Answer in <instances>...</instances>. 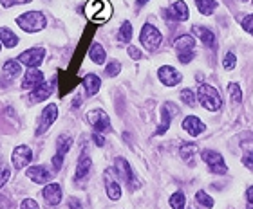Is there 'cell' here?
Here are the masks:
<instances>
[{
	"label": "cell",
	"mask_w": 253,
	"mask_h": 209,
	"mask_svg": "<svg viewBox=\"0 0 253 209\" xmlns=\"http://www.w3.org/2000/svg\"><path fill=\"white\" fill-rule=\"evenodd\" d=\"M120 70H122V63L114 60V62H111L109 65H107L105 76H109V78H114V76H118V74H120Z\"/></svg>",
	"instance_id": "36"
},
{
	"label": "cell",
	"mask_w": 253,
	"mask_h": 209,
	"mask_svg": "<svg viewBox=\"0 0 253 209\" xmlns=\"http://www.w3.org/2000/svg\"><path fill=\"white\" fill-rule=\"evenodd\" d=\"M195 5H197V9H199L201 15H205V16L213 15V11L217 9L215 0H195Z\"/></svg>",
	"instance_id": "28"
},
{
	"label": "cell",
	"mask_w": 253,
	"mask_h": 209,
	"mask_svg": "<svg viewBox=\"0 0 253 209\" xmlns=\"http://www.w3.org/2000/svg\"><path fill=\"white\" fill-rule=\"evenodd\" d=\"M22 72V67L20 63L16 62V60H7L4 63V67H2V76H0V85L2 87H7L15 81Z\"/></svg>",
	"instance_id": "13"
},
{
	"label": "cell",
	"mask_w": 253,
	"mask_h": 209,
	"mask_svg": "<svg viewBox=\"0 0 253 209\" xmlns=\"http://www.w3.org/2000/svg\"><path fill=\"white\" fill-rule=\"evenodd\" d=\"M20 209H40V206H38L33 199H26V200H22Z\"/></svg>",
	"instance_id": "41"
},
{
	"label": "cell",
	"mask_w": 253,
	"mask_h": 209,
	"mask_svg": "<svg viewBox=\"0 0 253 209\" xmlns=\"http://www.w3.org/2000/svg\"><path fill=\"white\" fill-rule=\"evenodd\" d=\"M89 58H90V62L96 63V65L105 63L107 52H105V49H103V45H101V43H92L89 49Z\"/></svg>",
	"instance_id": "26"
},
{
	"label": "cell",
	"mask_w": 253,
	"mask_h": 209,
	"mask_svg": "<svg viewBox=\"0 0 253 209\" xmlns=\"http://www.w3.org/2000/svg\"><path fill=\"white\" fill-rule=\"evenodd\" d=\"M195 200L199 202L201 206H205V208H213V199H211L210 195H206L205 191H197L195 193Z\"/></svg>",
	"instance_id": "34"
},
{
	"label": "cell",
	"mask_w": 253,
	"mask_h": 209,
	"mask_svg": "<svg viewBox=\"0 0 253 209\" xmlns=\"http://www.w3.org/2000/svg\"><path fill=\"white\" fill-rule=\"evenodd\" d=\"M195 98L199 100V103L203 104L206 110H210V112H217V110L222 106L221 94H219V92H217L211 85L201 83L199 89H197V94H195Z\"/></svg>",
	"instance_id": "1"
},
{
	"label": "cell",
	"mask_w": 253,
	"mask_h": 209,
	"mask_svg": "<svg viewBox=\"0 0 253 209\" xmlns=\"http://www.w3.org/2000/svg\"><path fill=\"white\" fill-rule=\"evenodd\" d=\"M158 76H159V81L163 85H167V87H175V85H179L183 81V74L177 69L170 67V65L159 67Z\"/></svg>",
	"instance_id": "14"
},
{
	"label": "cell",
	"mask_w": 253,
	"mask_h": 209,
	"mask_svg": "<svg viewBox=\"0 0 253 209\" xmlns=\"http://www.w3.org/2000/svg\"><path fill=\"white\" fill-rule=\"evenodd\" d=\"M56 119H58V106L54 103L47 104V106L43 108L42 115H40V121H38V125H37V136H43V132H47V128L53 125Z\"/></svg>",
	"instance_id": "10"
},
{
	"label": "cell",
	"mask_w": 253,
	"mask_h": 209,
	"mask_svg": "<svg viewBox=\"0 0 253 209\" xmlns=\"http://www.w3.org/2000/svg\"><path fill=\"white\" fill-rule=\"evenodd\" d=\"M174 49L177 54H190L195 52V40L190 35H183V36L175 38L174 40Z\"/></svg>",
	"instance_id": "24"
},
{
	"label": "cell",
	"mask_w": 253,
	"mask_h": 209,
	"mask_svg": "<svg viewBox=\"0 0 253 209\" xmlns=\"http://www.w3.org/2000/svg\"><path fill=\"white\" fill-rule=\"evenodd\" d=\"M9 208V200L5 199L4 195H0V209H7Z\"/></svg>",
	"instance_id": "46"
},
{
	"label": "cell",
	"mask_w": 253,
	"mask_h": 209,
	"mask_svg": "<svg viewBox=\"0 0 253 209\" xmlns=\"http://www.w3.org/2000/svg\"><path fill=\"white\" fill-rule=\"evenodd\" d=\"M139 40H141L143 47L147 51H156V49L161 45L163 42V35L158 27H154L152 24H145L141 27V35H139Z\"/></svg>",
	"instance_id": "5"
},
{
	"label": "cell",
	"mask_w": 253,
	"mask_h": 209,
	"mask_svg": "<svg viewBox=\"0 0 253 209\" xmlns=\"http://www.w3.org/2000/svg\"><path fill=\"white\" fill-rule=\"evenodd\" d=\"M11 177V172H9V168L5 166L4 162H0V188H4L5 182L9 180Z\"/></svg>",
	"instance_id": "38"
},
{
	"label": "cell",
	"mask_w": 253,
	"mask_h": 209,
	"mask_svg": "<svg viewBox=\"0 0 253 209\" xmlns=\"http://www.w3.org/2000/svg\"><path fill=\"white\" fill-rule=\"evenodd\" d=\"M169 202L172 209H185V193H183V191H175V193L170 197Z\"/></svg>",
	"instance_id": "31"
},
{
	"label": "cell",
	"mask_w": 253,
	"mask_h": 209,
	"mask_svg": "<svg viewBox=\"0 0 253 209\" xmlns=\"http://www.w3.org/2000/svg\"><path fill=\"white\" fill-rule=\"evenodd\" d=\"M33 161V150L26 144L16 146L11 153V164L15 170H22V168L29 166V162Z\"/></svg>",
	"instance_id": "11"
},
{
	"label": "cell",
	"mask_w": 253,
	"mask_h": 209,
	"mask_svg": "<svg viewBox=\"0 0 253 209\" xmlns=\"http://www.w3.org/2000/svg\"><path fill=\"white\" fill-rule=\"evenodd\" d=\"M237 20H239V24L243 26L244 31L250 33V35L253 36V15H241Z\"/></svg>",
	"instance_id": "33"
},
{
	"label": "cell",
	"mask_w": 253,
	"mask_h": 209,
	"mask_svg": "<svg viewBox=\"0 0 253 209\" xmlns=\"http://www.w3.org/2000/svg\"><path fill=\"white\" fill-rule=\"evenodd\" d=\"M27 2H31V0H0V4L2 7H13V5H22V4H27Z\"/></svg>",
	"instance_id": "40"
},
{
	"label": "cell",
	"mask_w": 253,
	"mask_h": 209,
	"mask_svg": "<svg viewBox=\"0 0 253 209\" xmlns=\"http://www.w3.org/2000/svg\"><path fill=\"white\" fill-rule=\"evenodd\" d=\"M0 49H2V47H0Z\"/></svg>",
	"instance_id": "50"
},
{
	"label": "cell",
	"mask_w": 253,
	"mask_h": 209,
	"mask_svg": "<svg viewBox=\"0 0 253 209\" xmlns=\"http://www.w3.org/2000/svg\"><path fill=\"white\" fill-rule=\"evenodd\" d=\"M85 119H87V123H89V125L94 128V132H98V134H103V132L112 130L111 119H109L107 112H103L101 108L89 110L87 115H85Z\"/></svg>",
	"instance_id": "6"
},
{
	"label": "cell",
	"mask_w": 253,
	"mask_h": 209,
	"mask_svg": "<svg viewBox=\"0 0 253 209\" xmlns=\"http://www.w3.org/2000/svg\"><path fill=\"white\" fill-rule=\"evenodd\" d=\"M183 128H185L192 137H197L205 132L206 126L197 115H188V117H185V121H183Z\"/></svg>",
	"instance_id": "23"
},
{
	"label": "cell",
	"mask_w": 253,
	"mask_h": 209,
	"mask_svg": "<svg viewBox=\"0 0 253 209\" xmlns=\"http://www.w3.org/2000/svg\"><path fill=\"white\" fill-rule=\"evenodd\" d=\"M114 172H116V177L122 178L130 191H134V189H137L141 186V182L134 177V172H132L130 164H128L126 159H123V157H116V161H114Z\"/></svg>",
	"instance_id": "4"
},
{
	"label": "cell",
	"mask_w": 253,
	"mask_h": 209,
	"mask_svg": "<svg viewBox=\"0 0 253 209\" xmlns=\"http://www.w3.org/2000/svg\"><path fill=\"white\" fill-rule=\"evenodd\" d=\"M136 2H137V4H139V5H143V4H147L148 0H136Z\"/></svg>",
	"instance_id": "48"
},
{
	"label": "cell",
	"mask_w": 253,
	"mask_h": 209,
	"mask_svg": "<svg viewBox=\"0 0 253 209\" xmlns=\"http://www.w3.org/2000/svg\"><path fill=\"white\" fill-rule=\"evenodd\" d=\"M228 94H230V100H232V103L239 104L241 101H243V90H241L239 83H230V85H228Z\"/></svg>",
	"instance_id": "29"
},
{
	"label": "cell",
	"mask_w": 253,
	"mask_h": 209,
	"mask_svg": "<svg viewBox=\"0 0 253 209\" xmlns=\"http://www.w3.org/2000/svg\"><path fill=\"white\" fill-rule=\"evenodd\" d=\"M243 164L248 168V170H253V148L246 150V153L243 155Z\"/></svg>",
	"instance_id": "39"
},
{
	"label": "cell",
	"mask_w": 253,
	"mask_h": 209,
	"mask_svg": "<svg viewBox=\"0 0 253 209\" xmlns=\"http://www.w3.org/2000/svg\"><path fill=\"white\" fill-rule=\"evenodd\" d=\"M248 209H253V200L252 202H248Z\"/></svg>",
	"instance_id": "49"
},
{
	"label": "cell",
	"mask_w": 253,
	"mask_h": 209,
	"mask_svg": "<svg viewBox=\"0 0 253 209\" xmlns=\"http://www.w3.org/2000/svg\"><path fill=\"white\" fill-rule=\"evenodd\" d=\"M181 101L188 106H195V92L190 89H183L181 90Z\"/></svg>",
	"instance_id": "35"
},
{
	"label": "cell",
	"mask_w": 253,
	"mask_h": 209,
	"mask_svg": "<svg viewBox=\"0 0 253 209\" xmlns=\"http://www.w3.org/2000/svg\"><path fill=\"white\" fill-rule=\"evenodd\" d=\"M42 197L49 206H58L60 200H62V188L54 182L45 184V186H43V191H42Z\"/></svg>",
	"instance_id": "20"
},
{
	"label": "cell",
	"mask_w": 253,
	"mask_h": 209,
	"mask_svg": "<svg viewBox=\"0 0 253 209\" xmlns=\"http://www.w3.org/2000/svg\"><path fill=\"white\" fill-rule=\"evenodd\" d=\"M103 180H105V191L111 200H120L122 199V186L118 182L116 172L114 168H107L103 172Z\"/></svg>",
	"instance_id": "9"
},
{
	"label": "cell",
	"mask_w": 253,
	"mask_h": 209,
	"mask_svg": "<svg viewBox=\"0 0 253 209\" xmlns=\"http://www.w3.org/2000/svg\"><path fill=\"white\" fill-rule=\"evenodd\" d=\"M192 33H194L195 38H199L201 42L205 43L206 47H215L217 45V38H215V33H211L208 27H201V26H194L192 27Z\"/></svg>",
	"instance_id": "21"
},
{
	"label": "cell",
	"mask_w": 253,
	"mask_h": 209,
	"mask_svg": "<svg viewBox=\"0 0 253 209\" xmlns=\"http://www.w3.org/2000/svg\"><path fill=\"white\" fill-rule=\"evenodd\" d=\"M43 58H45V49L31 47L22 52L20 56L16 58V62L20 63V65H26L27 69H38L43 63Z\"/></svg>",
	"instance_id": "8"
},
{
	"label": "cell",
	"mask_w": 253,
	"mask_h": 209,
	"mask_svg": "<svg viewBox=\"0 0 253 209\" xmlns=\"http://www.w3.org/2000/svg\"><path fill=\"white\" fill-rule=\"evenodd\" d=\"M84 87H85V96H87V98L94 96L101 87L100 76H96V74H87V76L84 78Z\"/></svg>",
	"instance_id": "25"
},
{
	"label": "cell",
	"mask_w": 253,
	"mask_h": 209,
	"mask_svg": "<svg viewBox=\"0 0 253 209\" xmlns=\"http://www.w3.org/2000/svg\"><path fill=\"white\" fill-rule=\"evenodd\" d=\"M92 139H94V142H96V146H103V144H105V137L101 136V134H98V132H96V134H92Z\"/></svg>",
	"instance_id": "44"
},
{
	"label": "cell",
	"mask_w": 253,
	"mask_h": 209,
	"mask_svg": "<svg viewBox=\"0 0 253 209\" xmlns=\"http://www.w3.org/2000/svg\"><path fill=\"white\" fill-rule=\"evenodd\" d=\"M0 43L7 49H13L18 43V36L11 29H7V27H0Z\"/></svg>",
	"instance_id": "27"
},
{
	"label": "cell",
	"mask_w": 253,
	"mask_h": 209,
	"mask_svg": "<svg viewBox=\"0 0 253 209\" xmlns=\"http://www.w3.org/2000/svg\"><path fill=\"white\" fill-rule=\"evenodd\" d=\"M201 157H203V161L206 162L208 170H210L213 175H226L228 173L224 159H222V155L219 152H215V150H203Z\"/></svg>",
	"instance_id": "7"
},
{
	"label": "cell",
	"mask_w": 253,
	"mask_h": 209,
	"mask_svg": "<svg viewBox=\"0 0 253 209\" xmlns=\"http://www.w3.org/2000/svg\"><path fill=\"white\" fill-rule=\"evenodd\" d=\"M73 148V137L63 134V136L58 137V153L53 157V168L54 170H60L63 164V157L67 155V152Z\"/></svg>",
	"instance_id": "16"
},
{
	"label": "cell",
	"mask_w": 253,
	"mask_h": 209,
	"mask_svg": "<svg viewBox=\"0 0 253 209\" xmlns=\"http://www.w3.org/2000/svg\"><path fill=\"white\" fill-rule=\"evenodd\" d=\"M161 13H163V16L167 18V20H177V22L188 20V16H190L188 5H186L183 0H177V2H174L169 9H163Z\"/></svg>",
	"instance_id": "12"
},
{
	"label": "cell",
	"mask_w": 253,
	"mask_h": 209,
	"mask_svg": "<svg viewBox=\"0 0 253 209\" xmlns=\"http://www.w3.org/2000/svg\"><path fill=\"white\" fill-rule=\"evenodd\" d=\"M90 157L89 155H82L80 157L78 164H76V172H74V182L78 184V186H84L85 180H87V175L90 172Z\"/></svg>",
	"instance_id": "19"
},
{
	"label": "cell",
	"mask_w": 253,
	"mask_h": 209,
	"mask_svg": "<svg viewBox=\"0 0 253 209\" xmlns=\"http://www.w3.org/2000/svg\"><path fill=\"white\" fill-rule=\"evenodd\" d=\"M43 81H45V78H43L42 70H38V69H27L26 76H24V79H22V89L31 92V90L38 89Z\"/></svg>",
	"instance_id": "17"
},
{
	"label": "cell",
	"mask_w": 253,
	"mask_h": 209,
	"mask_svg": "<svg viewBox=\"0 0 253 209\" xmlns=\"http://www.w3.org/2000/svg\"><path fill=\"white\" fill-rule=\"evenodd\" d=\"M128 56H130L132 60H136V62H137V60H141L143 54H141V51H139V49L132 47V45H130V47H128Z\"/></svg>",
	"instance_id": "42"
},
{
	"label": "cell",
	"mask_w": 253,
	"mask_h": 209,
	"mask_svg": "<svg viewBox=\"0 0 253 209\" xmlns=\"http://www.w3.org/2000/svg\"><path fill=\"white\" fill-rule=\"evenodd\" d=\"M85 15L92 22H107L112 16V5L107 0H89L85 5Z\"/></svg>",
	"instance_id": "3"
},
{
	"label": "cell",
	"mask_w": 253,
	"mask_h": 209,
	"mask_svg": "<svg viewBox=\"0 0 253 209\" xmlns=\"http://www.w3.org/2000/svg\"><path fill=\"white\" fill-rule=\"evenodd\" d=\"M16 24L22 31L26 33H40L43 27L47 26V20H45V15L40 13V11H29V13H24L16 18Z\"/></svg>",
	"instance_id": "2"
},
{
	"label": "cell",
	"mask_w": 253,
	"mask_h": 209,
	"mask_svg": "<svg viewBox=\"0 0 253 209\" xmlns=\"http://www.w3.org/2000/svg\"><path fill=\"white\" fill-rule=\"evenodd\" d=\"M118 40L120 42H130L132 40V24L130 22H123L118 33Z\"/></svg>",
	"instance_id": "30"
},
{
	"label": "cell",
	"mask_w": 253,
	"mask_h": 209,
	"mask_svg": "<svg viewBox=\"0 0 253 209\" xmlns=\"http://www.w3.org/2000/svg\"><path fill=\"white\" fill-rule=\"evenodd\" d=\"M69 209H84V206H82V202H80L78 199H69Z\"/></svg>",
	"instance_id": "45"
},
{
	"label": "cell",
	"mask_w": 253,
	"mask_h": 209,
	"mask_svg": "<svg viewBox=\"0 0 253 209\" xmlns=\"http://www.w3.org/2000/svg\"><path fill=\"white\" fill-rule=\"evenodd\" d=\"M179 112L177 106H174L172 103H165L163 108H161V125L158 126V130H156V136H163L165 132L170 128V123H172V117Z\"/></svg>",
	"instance_id": "18"
},
{
	"label": "cell",
	"mask_w": 253,
	"mask_h": 209,
	"mask_svg": "<svg viewBox=\"0 0 253 209\" xmlns=\"http://www.w3.org/2000/svg\"><path fill=\"white\" fill-rule=\"evenodd\" d=\"M26 177L33 180L35 184H49L53 180V173L49 172L45 166H29L27 168Z\"/></svg>",
	"instance_id": "15"
},
{
	"label": "cell",
	"mask_w": 253,
	"mask_h": 209,
	"mask_svg": "<svg viewBox=\"0 0 253 209\" xmlns=\"http://www.w3.org/2000/svg\"><path fill=\"white\" fill-rule=\"evenodd\" d=\"M53 89H54V81H43L38 89L31 90L29 100H31V103H40V101L47 100L49 96L53 94Z\"/></svg>",
	"instance_id": "22"
},
{
	"label": "cell",
	"mask_w": 253,
	"mask_h": 209,
	"mask_svg": "<svg viewBox=\"0 0 253 209\" xmlns=\"http://www.w3.org/2000/svg\"><path fill=\"white\" fill-rule=\"evenodd\" d=\"M195 153H197V146H195V144H183V146H181V157H183V161L192 162Z\"/></svg>",
	"instance_id": "32"
},
{
	"label": "cell",
	"mask_w": 253,
	"mask_h": 209,
	"mask_svg": "<svg viewBox=\"0 0 253 209\" xmlns=\"http://www.w3.org/2000/svg\"><path fill=\"white\" fill-rule=\"evenodd\" d=\"M246 200H248V202H252L253 200V186H250L248 191H246Z\"/></svg>",
	"instance_id": "47"
},
{
	"label": "cell",
	"mask_w": 253,
	"mask_h": 209,
	"mask_svg": "<svg viewBox=\"0 0 253 209\" xmlns=\"http://www.w3.org/2000/svg\"><path fill=\"white\" fill-rule=\"evenodd\" d=\"M235 65H237V58H235V54H233L232 51L226 52L224 62H222V67L226 69V70H232V69H235Z\"/></svg>",
	"instance_id": "37"
},
{
	"label": "cell",
	"mask_w": 253,
	"mask_h": 209,
	"mask_svg": "<svg viewBox=\"0 0 253 209\" xmlns=\"http://www.w3.org/2000/svg\"><path fill=\"white\" fill-rule=\"evenodd\" d=\"M195 58V52H190V54H177V60L181 63H190Z\"/></svg>",
	"instance_id": "43"
}]
</instances>
